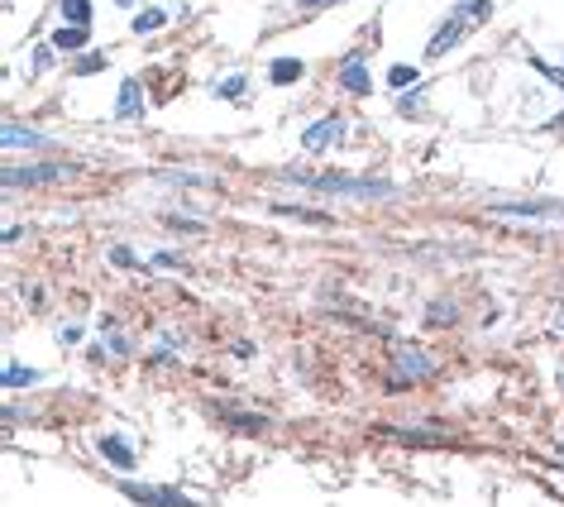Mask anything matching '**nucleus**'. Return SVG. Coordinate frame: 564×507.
Masks as SVG:
<instances>
[{"instance_id": "nucleus-25", "label": "nucleus", "mask_w": 564, "mask_h": 507, "mask_svg": "<svg viewBox=\"0 0 564 507\" xmlns=\"http://www.w3.org/2000/svg\"><path fill=\"white\" fill-rule=\"evenodd\" d=\"M455 15H464L469 24H488L493 20V0H455Z\"/></svg>"}, {"instance_id": "nucleus-12", "label": "nucleus", "mask_w": 564, "mask_h": 507, "mask_svg": "<svg viewBox=\"0 0 564 507\" xmlns=\"http://www.w3.org/2000/svg\"><path fill=\"white\" fill-rule=\"evenodd\" d=\"M168 20H173V5H144V10H134L130 34L134 39H153L158 29H168Z\"/></svg>"}, {"instance_id": "nucleus-18", "label": "nucleus", "mask_w": 564, "mask_h": 507, "mask_svg": "<svg viewBox=\"0 0 564 507\" xmlns=\"http://www.w3.org/2000/svg\"><path fill=\"white\" fill-rule=\"evenodd\" d=\"M450 331V326H459V307L450 302V297H435L431 307H426V331Z\"/></svg>"}, {"instance_id": "nucleus-11", "label": "nucleus", "mask_w": 564, "mask_h": 507, "mask_svg": "<svg viewBox=\"0 0 564 507\" xmlns=\"http://www.w3.org/2000/svg\"><path fill=\"white\" fill-rule=\"evenodd\" d=\"M96 455L110 464V469H120V474H130L134 464H139V450H134V441H125V436H115V431H106V436H96Z\"/></svg>"}, {"instance_id": "nucleus-30", "label": "nucleus", "mask_w": 564, "mask_h": 507, "mask_svg": "<svg viewBox=\"0 0 564 507\" xmlns=\"http://www.w3.org/2000/svg\"><path fill=\"white\" fill-rule=\"evenodd\" d=\"M153 268H168V273H187V259L177 254V249H153Z\"/></svg>"}, {"instance_id": "nucleus-6", "label": "nucleus", "mask_w": 564, "mask_h": 507, "mask_svg": "<svg viewBox=\"0 0 564 507\" xmlns=\"http://www.w3.org/2000/svg\"><path fill=\"white\" fill-rule=\"evenodd\" d=\"M345 134H349L345 115H321L316 125H306V130H302V149H306L311 158H316V154H330V149H340V144H345Z\"/></svg>"}, {"instance_id": "nucleus-29", "label": "nucleus", "mask_w": 564, "mask_h": 507, "mask_svg": "<svg viewBox=\"0 0 564 507\" xmlns=\"http://www.w3.org/2000/svg\"><path fill=\"white\" fill-rule=\"evenodd\" d=\"M53 340H58L63 350H72V345H82V340H87V326H82V321H67V326L53 331Z\"/></svg>"}, {"instance_id": "nucleus-38", "label": "nucleus", "mask_w": 564, "mask_h": 507, "mask_svg": "<svg viewBox=\"0 0 564 507\" xmlns=\"http://www.w3.org/2000/svg\"><path fill=\"white\" fill-rule=\"evenodd\" d=\"M550 335H564V316H560V321H555V331H550Z\"/></svg>"}, {"instance_id": "nucleus-22", "label": "nucleus", "mask_w": 564, "mask_h": 507, "mask_svg": "<svg viewBox=\"0 0 564 507\" xmlns=\"http://www.w3.org/2000/svg\"><path fill=\"white\" fill-rule=\"evenodd\" d=\"M388 87L402 96V91H412V87H421V67H412V63H392L388 67Z\"/></svg>"}, {"instance_id": "nucleus-27", "label": "nucleus", "mask_w": 564, "mask_h": 507, "mask_svg": "<svg viewBox=\"0 0 564 507\" xmlns=\"http://www.w3.org/2000/svg\"><path fill=\"white\" fill-rule=\"evenodd\" d=\"M421 101H426V91L421 87H412V91H402V96H397V115H402V120H421Z\"/></svg>"}, {"instance_id": "nucleus-37", "label": "nucleus", "mask_w": 564, "mask_h": 507, "mask_svg": "<svg viewBox=\"0 0 564 507\" xmlns=\"http://www.w3.org/2000/svg\"><path fill=\"white\" fill-rule=\"evenodd\" d=\"M115 5H120V10H139V0H115Z\"/></svg>"}, {"instance_id": "nucleus-36", "label": "nucleus", "mask_w": 564, "mask_h": 507, "mask_svg": "<svg viewBox=\"0 0 564 507\" xmlns=\"http://www.w3.org/2000/svg\"><path fill=\"white\" fill-rule=\"evenodd\" d=\"M24 235H29V230H24V225H10V230H5V244H10V249H15V244H20Z\"/></svg>"}, {"instance_id": "nucleus-15", "label": "nucleus", "mask_w": 564, "mask_h": 507, "mask_svg": "<svg viewBox=\"0 0 564 507\" xmlns=\"http://www.w3.org/2000/svg\"><path fill=\"white\" fill-rule=\"evenodd\" d=\"M302 77H306V58H297V53H292V58H287V53H282V58H268V82H273V87H297Z\"/></svg>"}, {"instance_id": "nucleus-39", "label": "nucleus", "mask_w": 564, "mask_h": 507, "mask_svg": "<svg viewBox=\"0 0 564 507\" xmlns=\"http://www.w3.org/2000/svg\"><path fill=\"white\" fill-rule=\"evenodd\" d=\"M560 450H564V441H560Z\"/></svg>"}, {"instance_id": "nucleus-14", "label": "nucleus", "mask_w": 564, "mask_h": 507, "mask_svg": "<svg viewBox=\"0 0 564 507\" xmlns=\"http://www.w3.org/2000/svg\"><path fill=\"white\" fill-rule=\"evenodd\" d=\"M48 44L58 48V53H87V48H91V29H87V24H58V29L48 34Z\"/></svg>"}, {"instance_id": "nucleus-33", "label": "nucleus", "mask_w": 564, "mask_h": 507, "mask_svg": "<svg viewBox=\"0 0 564 507\" xmlns=\"http://www.w3.org/2000/svg\"><path fill=\"white\" fill-rule=\"evenodd\" d=\"M87 359H91V364H101V369H106V364H110V345H101V340H91V345H87Z\"/></svg>"}, {"instance_id": "nucleus-24", "label": "nucleus", "mask_w": 564, "mask_h": 507, "mask_svg": "<svg viewBox=\"0 0 564 507\" xmlns=\"http://www.w3.org/2000/svg\"><path fill=\"white\" fill-rule=\"evenodd\" d=\"M58 15H63V24H87V29H91L96 5H91V0H58Z\"/></svg>"}, {"instance_id": "nucleus-35", "label": "nucleus", "mask_w": 564, "mask_h": 507, "mask_svg": "<svg viewBox=\"0 0 564 507\" xmlns=\"http://www.w3.org/2000/svg\"><path fill=\"white\" fill-rule=\"evenodd\" d=\"M292 5H297V10H306V15H316V10H330L335 0H292Z\"/></svg>"}, {"instance_id": "nucleus-26", "label": "nucleus", "mask_w": 564, "mask_h": 507, "mask_svg": "<svg viewBox=\"0 0 564 507\" xmlns=\"http://www.w3.org/2000/svg\"><path fill=\"white\" fill-rule=\"evenodd\" d=\"M526 67H531V72H536V77H545V82H550V87H560V91H564V67L545 63L541 53H526Z\"/></svg>"}, {"instance_id": "nucleus-13", "label": "nucleus", "mask_w": 564, "mask_h": 507, "mask_svg": "<svg viewBox=\"0 0 564 507\" xmlns=\"http://www.w3.org/2000/svg\"><path fill=\"white\" fill-rule=\"evenodd\" d=\"M115 120H144V87H139V77H125V82H120Z\"/></svg>"}, {"instance_id": "nucleus-7", "label": "nucleus", "mask_w": 564, "mask_h": 507, "mask_svg": "<svg viewBox=\"0 0 564 507\" xmlns=\"http://www.w3.org/2000/svg\"><path fill=\"white\" fill-rule=\"evenodd\" d=\"M120 493L139 507H201L196 498H187L177 484H120Z\"/></svg>"}, {"instance_id": "nucleus-20", "label": "nucleus", "mask_w": 564, "mask_h": 507, "mask_svg": "<svg viewBox=\"0 0 564 507\" xmlns=\"http://www.w3.org/2000/svg\"><path fill=\"white\" fill-rule=\"evenodd\" d=\"M244 91H249V77L244 72H230V77H220V82H211V96L216 101H244Z\"/></svg>"}, {"instance_id": "nucleus-16", "label": "nucleus", "mask_w": 564, "mask_h": 507, "mask_svg": "<svg viewBox=\"0 0 564 507\" xmlns=\"http://www.w3.org/2000/svg\"><path fill=\"white\" fill-rule=\"evenodd\" d=\"M378 436H388V441H402V445H450V436H440V431H402V426H378Z\"/></svg>"}, {"instance_id": "nucleus-5", "label": "nucleus", "mask_w": 564, "mask_h": 507, "mask_svg": "<svg viewBox=\"0 0 564 507\" xmlns=\"http://www.w3.org/2000/svg\"><path fill=\"white\" fill-rule=\"evenodd\" d=\"M335 87L349 91V96H359V101H369L373 96V72H369V53H364V48H354V53L340 58V67H335Z\"/></svg>"}, {"instance_id": "nucleus-23", "label": "nucleus", "mask_w": 564, "mask_h": 507, "mask_svg": "<svg viewBox=\"0 0 564 507\" xmlns=\"http://www.w3.org/2000/svg\"><path fill=\"white\" fill-rule=\"evenodd\" d=\"M110 67V53L106 48H101V53H96V48H87V53H77V63H72V77H91V72H106Z\"/></svg>"}, {"instance_id": "nucleus-17", "label": "nucleus", "mask_w": 564, "mask_h": 507, "mask_svg": "<svg viewBox=\"0 0 564 507\" xmlns=\"http://www.w3.org/2000/svg\"><path fill=\"white\" fill-rule=\"evenodd\" d=\"M0 383L15 393V388H34V383H44V374L34 369V364H20V359H5V374H0Z\"/></svg>"}, {"instance_id": "nucleus-32", "label": "nucleus", "mask_w": 564, "mask_h": 507, "mask_svg": "<svg viewBox=\"0 0 564 507\" xmlns=\"http://www.w3.org/2000/svg\"><path fill=\"white\" fill-rule=\"evenodd\" d=\"M106 345H110L115 359H130V354H134V340H130V335H120V331H106Z\"/></svg>"}, {"instance_id": "nucleus-21", "label": "nucleus", "mask_w": 564, "mask_h": 507, "mask_svg": "<svg viewBox=\"0 0 564 507\" xmlns=\"http://www.w3.org/2000/svg\"><path fill=\"white\" fill-rule=\"evenodd\" d=\"M106 259H110V268H125V273H144V268H153L149 259H139V254H134L130 244H110Z\"/></svg>"}, {"instance_id": "nucleus-3", "label": "nucleus", "mask_w": 564, "mask_h": 507, "mask_svg": "<svg viewBox=\"0 0 564 507\" xmlns=\"http://www.w3.org/2000/svg\"><path fill=\"white\" fill-rule=\"evenodd\" d=\"M488 211L502 221H564L560 197H512V201H488Z\"/></svg>"}, {"instance_id": "nucleus-19", "label": "nucleus", "mask_w": 564, "mask_h": 507, "mask_svg": "<svg viewBox=\"0 0 564 507\" xmlns=\"http://www.w3.org/2000/svg\"><path fill=\"white\" fill-rule=\"evenodd\" d=\"M273 216H287V221H302V225H330L335 221L330 211H311V206H292V201H278Z\"/></svg>"}, {"instance_id": "nucleus-4", "label": "nucleus", "mask_w": 564, "mask_h": 507, "mask_svg": "<svg viewBox=\"0 0 564 507\" xmlns=\"http://www.w3.org/2000/svg\"><path fill=\"white\" fill-rule=\"evenodd\" d=\"M72 173L67 163L48 158V163H10L5 168V192H20V187H48V182H63Z\"/></svg>"}, {"instance_id": "nucleus-10", "label": "nucleus", "mask_w": 564, "mask_h": 507, "mask_svg": "<svg viewBox=\"0 0 564 507\" xmlns=\"http://www.w3.org/2000/svg\"><path fill=\"white\" fill-rule=\"evenodd\" d=\"M206 412H211L216 421H225V426L244 431V436L268 431V417H263V412H249V407H239V402H206Z\"/></svg>"}, {"instance_id": "nucleus-34", "label": "nucleus", "mask_w": 564, "mask_h": 507, "mask_svg": "<svg viewBox=\"0 0 564 507\" xmlns=\"http://www.w3.org/2000/svg\"><path fill=\"white\" fill-rule=\"evenodd\" d=\"M230 354H235V359H254V354H259V345H254V340H235V345H230Z\"/></svg>"}, {"instance_id": "nucleus-2", "label": "nucleus", "mask_w": 564, "mask_h": 507, "mask_svg": "<svg viewBox=\"0 0 564 507\" xmlns=\"http://www.w3.org/2000/svg\"><path fill=\"white\" fill-rule=\"evenodd\" d=\"M392 369H397V374H388V388H392V393H402V388H416V383H431V378L440 374V364H435L426 350H416V345H397V359H392Z\"/></svg>"}, {"instance_id": "nucleus-8", "label": "nucleus", "mask_w": 564, "mask_h": 507, "mask_svg": "<svg viewBox=\"0 0 564 507\" xmlns=\"http://www.w3.org/2000/svg\"><path fill=\"white\" fill-rule=\"evenodd\" d=\"M0 144H5V154H48L53 149V139L44 130H34V125H20V120H5V130H0Z\"/></svg>"}, {"instance_id": "nucleus-9", "label": "nucleus", "mask_w": 564, "mask_h": 507, "mask_svg": "<svg viewBox=\"0 0 564 507\" xmlns=\"http://www.w3.org/2000/svg\"><path fill=\"white\" fill-rule=\"evenodd\" d=\"M469 29H474V24L464 20V15H455V10H450V15L440 20V29L431 34V44H426V58H445V53H455V48L464 44V39H469Z\"/></svg>"}, {"instance_id": "nucleus-28", "label": "nucleus", "mask_w": 564, "mask_h": 507, "mask_svg": "<svg viewBox=\"0 0 564 507\" xmlns=\"http://www.w3.org/2000/svg\"><path fill=\"white\" fill-rule=\"evenodd\" d=\"M29 63H34V67H29L34 77H44V72H53V67H58V48H53V44H39L34 53H29Z\"/></svg>"}, {"instance_id": "nucleus-31", "label": "nucleus", "mask_w": 564, "mask_h": 507, "mask_svg": "<svg viewBox=\"0 0 564 507\" xmlns=\"http://www.w3.org/2000/svg\"><path fill=\"white\" fill-rule=\"evenodd\" d=\"M163 225L177 230V235H206V230H211L206 221H187V216H163Z\"/></svg>"}, {"instance_id": "nucleus-1", "label": "nucleus", "mask_w": 564, "mask_h": 507, "mask_svg": "<svg viewBox=\"0 0 564 507\" xmlns=\"http://www.w3.org/2000/svg\"><path fill=\"white\" fill-rule=\"evenodd\" d=\"M282 187H297V192H316V197H345V201H397L402 187L388 177H364V173H302V168H287L278 173Z\"/></svg>"}]
</instances>
